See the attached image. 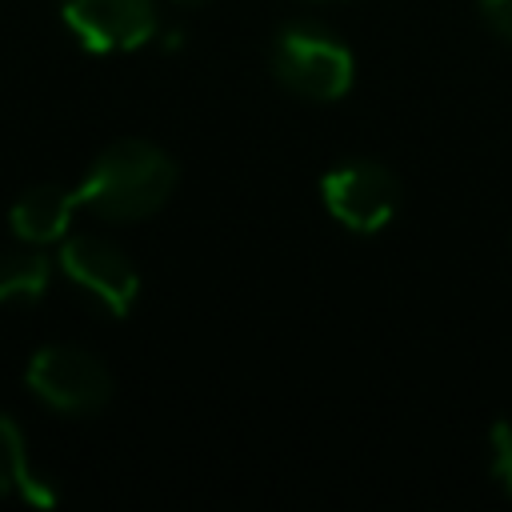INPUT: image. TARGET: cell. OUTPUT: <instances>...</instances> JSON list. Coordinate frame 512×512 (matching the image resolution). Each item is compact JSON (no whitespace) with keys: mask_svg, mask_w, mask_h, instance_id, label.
Returning <instances> with one entry per match:
<instances>
[{"mask_svg":"<svg viewBox=\"0 0 512 512\" xmlns=\"http://www.w3.org/2000/svg\"><path fill=\"white\" fill-rule=\"evenodd\" d=\"M176 192V164L148 140L108 144L76 188V204L100 220H144Z\"/></svg>","mask_w":512,"mask_h":512,"instance_id":"6da1fadb","label":"cell"},{"mask_svg":"<svg viewBox=\"0 0 512 512\" xmlns=\"http://www.w3.org/2000/svg\"><path fill=\"white\" fill-rule=\"evenodd\" d=\"M268 64H272V76L288 92L308 96V100H336L352 88V76H356L348 44L312 20L284 24L272 40Z\"/></svg>","mask_w":512,"mask_h":512,"instance_id":"7a4b0ae2","label":"cell"},{"mask_svg":"<svg viewBox=\"0 0 512 512\" xmlns=\"http://www.w3.org/2000/svg\"><path fill=\"white\" fill-rule=\"evenodd\" d=\"M24 380L36 400L68 416L100 412L112 400V372L104 368V360H96L76 344L40 348L24 368Z\"/></svg>","mask_w":512,"mask_h":512,"instance_id":"3957f363","label":"cell"},{"mask_svg":"<svg viewBox=\"0 0 512 512\" xmlns=\"http://www.w3.org/2000/svg\"><path fill=\"white\" fill-rule=\"evenodd\" d=\"M324 208L348 228V232H380L400 212V180L392 168L376 160H344L320 180Z\"/></svg>","mask_w":512,"mask_h":512,"instance_id":"277c9868","label":"cell"},{"mask_svg":"<svg viewBox=\"0 0 512 512\" xmlns=\"http://www.w3.org/2000/svg\"><path fill=\"white\" fill-rule=\"evenodd\" d=\"M60 268L80 292L100 300L112 316H124L136 304L140 276H136L132 260L124 256V248L104 236H92V232L68 236L60 248Z\"/></svg>","mask_w":512,"mask_h":512,"instance_id":"5b68a950","label":"cell"},{"mask_svg":"<svg viewBox=\"0 0 512 512\" xmlns=\"http://www.w3.org/2000/svg\"><path fill=\"white\" fill-rule=\"evenodd\" d=\"M60 12L92 52H128L156 32V0H64Z\"/></svg>","mask_w":512,"mask_h":512,"instance_id":"8992f818","label":"cell"},{"mask_svg":"<svg viewBox=\"0 0 512 512\" xmlns=\"http://www.w3.org/2000/svg\"><path fill=\"white\" fill-rule=\"evenodd\" d=\"M76 208H80L76 192H64L56 184H36L8 208V224L24 244H52L68 232Z\"/></svg>","mask_w":512,"mask_h":512,"instance_id":"52a82bcc","label":"cell"},{"mask_svg":"<svg viewBox=\"0 0 512 512\" xmlns=\"http://www.w3.org/2000/svg\"><path fill=\"white\" fill-rule=\"evenodd\" d=\"M0 496L4 500H28V504H56L52 484L32 468L20 424L0 412Z\"/></svg>","mask_w":512,"mask_h":512,"instance_id":"ba28073f","label":"cell"},{"mask_svg":"<svg viewBox=\"0 0 512 512\" xmlns=\"http://www.w3.org/2000/svg\"><path fill=\"white\" fill-rule=\"evenodd\" d=\"M52 280V264L44 252L20 248V252H0V304H32L44 296Z\"/></svg>","mask_w":512,"mask_h":512,"instance_id":"9c48e42d","label":"cell"},{"mask_svg":"<svg viewBox=\"0 0 512 512\" xmlns=\"http://www.w3.org/2000/svg\"><path fill=\"white\" fill-rule=\"evenodd\" d=\"M488 448H492V476L496 484L512 496V416H500L488 432Z\"/></svg>","mask_w":512,"mask_h":512,"instance_id":"30bf717a","label":"cell"},{"mask_svg":"<svg viewBox=\"0 0 512 512\" xmlns=\"http://www.w3.org/2000/svg\"><path fill=\"white\" fill-rule=\"evenodd\" d=\"M480 12L488 20V28L512 44V0H480Z\"/></svg>","mask_w":512,"mask_h":512,"instance_id":"8fae6325","label":"cell"},{"mask_svg":"<svg viewBox=\"0 0 512 512\" xmlns=\"http://www.w3.org/2000/svg\"><path fill=\"white\" fill-rule=\"evenodd\" d=\"M180 4H204V0H180Z\"/></svg>","mask_w":512,"mask_h":512,"instance_id":"7c38bea8","label":"cell"}]
</instances>
